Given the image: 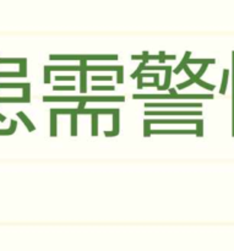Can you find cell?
<instances>
[{"label":"cell","instance_id":"6da1fadb","mask_svg":"<svg viewBox=\"0 0 234 251\" xmlns=\"http://www.w3.org/2000/svg\"><path fill=\"white\" fill-rule=\"evenodd\" d=\"M146 108H167V107H190V108H200L203 107L201 103H146Z\"/></svg>","mask_w":234,"mask_h":251},{"label":"cell","instance_id":"7a4b0ae2","mask_svg":"<svg viewBox=\"0 0 234 251\" xmlns=\"http://www.w3.org/2000/svg\"><path fill=\"white\" fill-rule=\"evenodd\" d=\"M172 100H213V95H178L176 88L169 90Z\"/></svg>","mask_w":234,"mask_h":251},{"label":"cell","instance_id":"3957f363","mask_svg":"<svg viewBox=\"0 0 234 251\" xmlns=\"http://www.w3.org/2000/svg\"><path fill=\"white\" fill-rule=\"evenodd\" d=\"M123 96H113V97H95V96H83V102H124Z\"/></svg>","mask_w":234,"mask_h":251},{"label":"cell","instance_id":"277c9868","mask_svg":"<svg viewBox=\"0 0 234 251\" xmlns=\"http://www.w3.org/2000/svg\"><path fill=\"white\" fill-rule=\"evenodd\" d=\"M150 135H196V130H151Z\"/></svg>","mask_w":234,"mask_h":251},{"label":"cell","instance_id":"5b68a950","mask_svg":"<svg viewBox=\"0 0 234 251\" xmlns=\"http://www.w3.org/2000/svg\"><path fill=\"white\" fill-rule=\"evenodd\" d=\"M150 124H196L198 120L194 119H156L147 120Z\"/></svg>","mask_w":234,"mask_h":251},{"label":"cell","instance_id":"8992f818","mask_svg":"<svg viewBox=\"0 0 234 251\" xmlns=\"http://www.w3.org/2000/svg\"><path fill=\"white\" fill-rule=\"evenodd\" d=\"M43 102H83V96L78 97H54V96H44Z\"/></svg>","mask_w":234,"mask_h":251},{"label":"cell","instance_id":"52a82bcc","mask_svg":"<svg viewBox=\"0 0 234 251\" xmlns=\"http://www.w3.org/2000/svg\"><path fill=\"white\" fill-rule=\"evenodd\" d=\"M200 110H193V112H145V115H201Z\"/></svg>","mask_w":234,"mask_h":251},{"label":"cell","instance_id":"ba28073f","mask_svg":"<svg viewBox=\"0 0 234 251\" xmlns=\"http://www.w3.org/2000/svg\"><path fill=\"white\" fill-rule=\"evenodd\" d=\"M119 113V109H78V114H115Z\"/></svg>","mask_w":234,"mask_h":251},{"label":"cell","instance_id":"9c48e42d","mask_svg":"<svg viewBox=\"0 0 234 251\" xmlns=\"http://www.w3.org/2000/svg\"><path fill=\"white\" fill-rule=\"evenodd\" d=\"M119 55L117 54H104V55H101V54H96V55H83V60H118Z\"/></svg>","mask_w":234,"mask_h":251},{"label":"cell","instance_id":"30bf717a","mask_svg":"<svg viewBox=\"0 0 234 251\" xmlns=\"http://www.w3.org/2000/svg\"><path fill=\"white\" fill-rule=\"evenodd\" d=\"M119 135V113L113 114V131H104V136L113 137Z\"/></svg>","mask_w":234,"mask_h":251},{"label":"cell","instance_id":"8fae6325","mask_svg":"<svg viewBox=\"0 0 234 251\" xmlns=\"http://www.w3.org/2000/svg\"><path fill=\"white\" fill-rule=\"evenodd\" d=\"M134 100H172V96L169 95H134Z\"/></svg>","mask_w":234,"mask_h":251},{"label":"cell","instance_id":"7c38bea8","mask_svg":"<svg viewBox=\"0 0 234 251\" xmlns=\"http://www.w3.org/2000/svg\"><path fill=\"white\" fill-rule=\"evenodd\" d=\"M51 60H83V55H74V54H69V55H64V54H58V55H49Z\"/></svg>","mask_w":234,"mask_h":251},{"label":"cell","instance_id":"4fadbf2b","mask_svg":"<svg viewBox=\"0 0 234 251\" xmlns=\"http://www.w3.org/2000/svg\"><path fill=\"white\" fill-rule=\"evenodd\" d=\"M119 66H95V65H87L85 70L86 71H118Z\"/></svg>","mask_w":234,"mask_h":251},{"label":"cell","instance_id":"5bb4252c","mask_svg":"<svg viewBox=\"0 0 234 251\" xmlns=\"http://www.w3.org/2000/svg\"><path fill=\"white\" fill-rule=\"evenodd\" d=\"M171 75H172V66H168L166 70V78H164V83L162 86H158L157 90L158 91H166L169 88V85H171Z\"/></svg>","mask_w":234,"mask_h":251},{"label":"cell","instance_id":"9a60e30c","mask_svg":"<svg viewBox=\"0 0 234 251\" xmlns=\"http://www.w3.org/2000/svg\"><path fill=\"white\" fill-rule=\"evenodd\" d=\"M190 55H191V51H186L185 55H184V58H183V60H182L181 64H179V65L174 69V74H176V75H178V74L181 73L182 70H184V68L188 65V60L190 59Z\"/></svg>","mask_w":234,"mask_h":251},{"label":"cell","instance_id":"2e32d148","mask_svg":"<svg viewBox=\"0 0 234 251\" xmlns=\"http://www.w3.org/2000/svg\"><path fill=\"white\" fill-rule=\"evenodd\" d=\"M31 100H26L24 97H6L0 98V103H29Z\"/></svg>","mask_w":234,"mask_h":251},{"label":"cell","instance_id":"e0dca14e","mask_svg":"<svg viewBox=\"0 0 234 251\" xmlns=\"http://www.w3.org/2000/svg\"><path fill=\"white\" fill-rule=\"evenodd\" d=\"M17 117H19L20 119H21L22 122H24V124L26 125V127H27V130H28V131H34V130H36V127H34L33 124H32L31 122H29V119L26 117V115H25L24 112H19V113H17Z\"/></svg>","mask_w":234,"mask_h":251},{"label":"cell","instance_id":"ac0fdd59","mask_svg":"<svg viewBox=\"0 0 234 251\" xmlns=\"http://www.w3.org/2000/svg\"><path fill=\"white\" fill-rule=\"evenodd\" d=\"M28 82L25 83H6V82H0V88H22L24 90L25 87H28Z\"/></svg>","mask_w":234,"mask_h":251},{"label":"cell","instance_id":"d6986e66","mask_svg":"<svg viewBox=\"0 0 234 251\" xmlns=\"http://www.w3.org/2000/svg\"><path fill=\"white\" fill-rule=\"evenodd\" d=\"M228 76H230V71H228L227 69H225V70H223V78H222V83H221V90H220L221 95H225L226 90H227L228 78H230Z\"/></svg>","mask_w":234,"mask_h":251},{"label":"cell","instance_id":"ffe728a7","mask_svg":"<svg viewBox=\"0 0 234 251\" xmlns=\"http://www.w3.org/2000/svg\"><path fill=\"white\" fill-rule=\"evenodd\" d=\"M78 114L71 115V136L78 135Z\"/></svg>","mask_w":234,"mask_h":251},{"label":"cell","instance_id":"44dd1931","mask_svg":"<svg viewBox=\"0 0 234 251\" xmlns=\"http://www.w3.org/2000/svg\"><path fill=\"white\" fill-rule=\"evenodd\" d=\"M51 136H56V114L51 112Z\"/></svg>","mask_w":234,"mask_h":251},{"label":"cell","instance_id":"7402d4cb","mask_svg":"<svg viewBox=\"0 0 234 251\" xmlns=\"http://www.w3.org/2000/svg\"><path fill=\"white\" fill-rule=\"evenodd\" d=\"M86 76H87V71L82 70L80 71V77H81V83H80V92L86 93Z\"/></svg>","mask_w":234,"mask_h":251},{"label":"cell","instance_id":"603a6c76","mask_svg":"<svg viewBox=\"0 0 234 251\" xmlns=\"http://www.w3.org/2000/svg\"><path fill=\"white\" fill-rule=\"evenodd\" d=\"M189 64H215V59H189Z\"/></svg>","mask_w":234,"mask_h":251},{"label":"cell","instance_id":"cb8c5ba5","mask_svg":"<svg viewBox=\"0 0 234 251\" xmlns=\"http://www.w3.org/2000/svg\"><path fill=\"white\" fill-rule=\"evenodd\" d=\"M51 112L54 114H78V109H52Z\"/></svg>","mask_w":234,"mask_h":251},{"label":"cell","instance_id":"d4e9b609","mask_svg":"<svg viewBox=\"0 0 234 251\" xmlns=\"http://www.w3.org/2000/svg\"><path fill=\"white\" fill-rule=\"evenodd\" d=\"M98 135V115H92V136H97Z\"/></svg>","mask_w":234,"mask_h":251},{"label":"cell","instance_id":"484cf974","mask_svg":"<svg viewBox=\"0 0 234 251\" xmlns=\"http://www.w3.org/2000/svg\"><path fill=\"white\" fill-rule=\"evenodd\" d=\"M24 59H20V58H0V64H21Z\"/></svg>","mask_w":234,"mask_h":251},{"label":"cell","instance_id":"4316f807","mask_svg":"<svg viewBox=\"0 0 234 251\" xmlns=\"http://www.w3.org/2000/svg\"><path fill=\"white\" fill-rule=\"evenodd\" d=\"M167 68H168V66H164V65H161V66H147V65H145L144 66V70L146 71H161V70H164L166 71L167 70Z\"/></svg>","mask_w":234,"mask_h":251},{"label":"cell","instance_id":"83f0119b","mask_svg":"<svg viewBox=\"0 0 234 251\" xmlns=\"http://www.w3.org/2000/svg\"><path fill=\"white\" fill-rule=\"evenodd\" d=\"M208 64H203V65H201V69H200V70H199V73L196 74L195 77H194L193 80H194V81L200 80V77L204 75V74H205V71L208 70Z\"/></svg>","mask_w":234,"mask_h":251},{"label":"cell","instance_id":"f1b7e54d","mask_svg":"<svg viewBox=\"0 0 234 251\" xmlns=\"http://www.w3.org/2000/svg\"><path fill=\"white\" fill-rule=\"evenodd\" d=\"M0 77H24L20 71L17 73H0Z\"/></svg>","mask_w":234,"mask_h":251},{"label":"cell","instance_id":"f546056e","mask_svg":"<svg viewBox=\"0 0 234 251\" xmlns=\"http://www.w3.org/2000/svg\"><path fill=\"white\" fill-rule=\"evenodd\" d=\"M195 83H198L199 86H201V87L206 88V90H208V91L215 90V86L210 85V83H208V82H204V81H201V80H196Z\"/></svg>","mask_w":234,"mask_h":251},{"label":"cell","instance_id":"4dcf8cb0","mask_svg":"<svg viewBox=\"0 0 234 251\" xmlns=\"http://www.w3.org/2000/svg\"><path fill=\"white\" fill-rule=\"evenodd\" d=\"M92 91H114V86H92Z\"/></svg>","mask_w":234,"mask_h":251},{"label":"cell","instance_id":"1f68e13d","mask_svg":"<svg viewBox=\"0 0 234 251\" xmlns=\"http://www.w3.org/2000/svg\"><path fill=\"white\" fill-rule=\"evenodd\" d=\"M196 124H198V129H196V136H199V137H203L204 136V132H203V130H204V120H198V123H196Z\"/></svg>","mask_w":234,"mask_h":251},{"label":"cell","instance_id":"d6a6232c","mask_svg":"<svg viewBox=\"0 0 234 251\" xmlns=\"http://www.w3.org/2000/svg\"><path fill=\"white\" fill-rule=\"evenodd\" d=\"M51 82V69L49 66H44V83L48 85Z\"/></svg>","mask_w":234,"mask_h":251},{"label":"cell","instance_id":"836d02e7","mask_svg":"<svg viewBox=\"0 0 234 251\" xmlns=\"http://www.w3.org/2000/svg\"><path fill=\"white\" fill-rule=\"evenodd\" d=\"M20 73L22 74V76H24V77H26L27 76V60L26 59H24V60H22V63L20 64Z\"/></svg>","mask_w":234,"mask_h":251},{"label":"cell","instance_id":"e575fe53","mask_svg":"<svg viewBox=\"0 0 234 251\" xmlns=\"http://www.w3.org/2000/svg\"><path fill=\"white\" fill-rule=\"evenodd\" d=\"M150 125H151V124L147 122V119L144 120V136L145 137L151 136V135H150V131H151V126H150Z\"/></svg>","mask_w":234,"mask_h":251},{"label":"cell","instance_id":"d590c367","mask_svg":"<svg viewBox=\"0 0 234 251\" xmlns=\"http://www.w3.org/2000/svg\"><path fill=\"white\" fill-rule=\"evenodd\" d=\"M54 91H75V86H54Z\"/></svg>","mask_w":234,"mask_h":251},{"label":"cell","instance_id":"8d00e7d4","mask_svg":"<svg viewBox=\"0 0 234 251\" xmlns=\"http://www.w3.org/2000/svg\"><path fill=\"white\" fill-rule=\"evenodd\" d=\"M145 65H146V64H145L144 61H141V64H140L139 68H137L136 70H135V73L131 75V78H136L137 76H139L140 74H141L142 71H144V66H145Z\"/></svg>","mask_w":234,"mask_h":251},{"label":"cell","instance_id":"74e56055","mask_svg":"<svg viewBox=\"0 0 234 251\" xmlns=\"http://www.w3.org/2000/svg\"><path fill=\"white\" fill-rule=\"evenodd\" d=\"M193 83H195V81L188 80V81H185V82H183V83H179V85L177 86V88H178V90H184V88L188 87V86H190V85H193Z\"/></svg>","mask_w":234,"mask_h":251},{"label":"cell","instance_id":"f35d334b","mask_svg":"<svg viewBox=\"0 0 234 251\" xmlns=\"http://www.w3.org/2000/svg\"><path fill=\"white\" fill-rule=\"evenodd\" d=\"M123 71H124V68L123 66H119V69H118V77H117V82L118 83H123L124 82V78H123Z\"/></svg>","mask_w":234,"mask_h":251},{"label":"cell","instance_id":"ab89813d","mask_svg":"<svg viewBox=\"0 0 234 251\" xmlns=\"http://www.w3.org/2000/svg\"><path fill=\"white\" fill-rule=\"evenodd\" d=\"M112 76H92V81H110Z\"/></svg>","mask_w":234,"mask_h":251},{"label":"cell","instance_id":"60d3db41","mask_svg":"<svg viewBox=\"0 0 234 251\" xmlns=\"http://www.w3.org/2000/svg\"><path fill=\"white\" fill-rule=\"evenodd\" d=\"M56 81H75V76H56Z\"/></svg>","mask_w":234,"mask_h":251},{"label":"cell","instance_id":"b9f144b4","mask_svg":"<svg viewBox=\"0 0 234 251\" xmlns=\"http://www.w3.org/2000/svg\"><path fill=\"white\" fill-rule=\"evenodd\" d=\"M232 55H233V63H232L233 65V132L232 135L234 137V51L232 53Z\"/></svg>","mask_w":234,"mask_h":251},{"label":"cell","instance_id":"7bdbcfd3","mask_svg":"<svg viewBox=\"0 0 234 251\" xmlns=\"http://www.w3.org/2000/svg\"><path fill=\"white\" fill-rule=\"evenodd\" d=\"M140 76H141V77L142 78H144V77H156V76H159L158 75V74H157V73H154V74H151V73H144V74H140Z\"/></svg>","mask_w":234,"mask_h":251},{"label":"cell","instance_id":"ee69618b","mask_svg":"<svg viewBox=\"0 0 234 251\" xmlns=\"http://www.w3.org/2000/svg\"><path fill=\"white\" fill-rule=\"evenodd\" d=\"M29 87H31V86L24 88V95H22V97L26 98V100H31V98H29V95H31V93H29Z\"/></svg>","mask_w":234,"mask_h":251},{"label":"cell","instance_id":"f6af8a7d","mask_svg":"<svg viewBox=\"0 0 234 251\" xmlns=\"http://www.w3.org/2000/svg\"><path fill=\"white\" fill-rule=\"evenodd\" d=\"M184 70H185V73L188 74V76H189V77H190V80H193V78L195 77V75H194V74H193V71H191L190 69H189V65H186L185 68H184Z\"/></svg>","mask_w":234,"mask_h":251},{"label":"cell","instance_id":"bcb514c9","mask_svg":"<svg viewBox=\"0 0 234 251\" xmlns=\"http://www.w3.org/2000/svg\"><path fill=\"white\" fill-rule=\"evenodd\" d=\"M12 134H14V132H12L10 129L0 130V136H9V135H12Z\"/></svg>","mask_w":234,"mask_h":251},{"label":"cell","instance_id":"7dc6e473","mask_svg":"<svg viewBox=\"0 0 234 251\" xmlns=\"http://www.w3.org/2000/svg\"><path fill=\"white\" fill-rule=\"evenodd\" d=\"M159 63L161 64H163V63H166V53H164V51H161V53H159Z\"/></svg>","mask_w":234,"mask_h":251},{"label":"cell","instance_id":"c3c4849f","mask_svg":"<svg viewBox=\"0 0 234 251\" xmlns=\"http://www.w3.org/2000/svg\"><path fill=\"white\" fill-rule=\"evenodd\" d=\"M137 88H144V87H142V77H141V76H137Z\"/></svg>","mask_w":234,"mask_h":251},{"label":"cell","instance_id":"681fc988","mask_svg":"<svg viewBox=\"0 0 234 251\" xmlns=\"http://www.w3.org/2000/svg\"><path fill=\"white\" fill-rule=\"evenodd\" d=\"M85 104H86V102H80V103H78V110H81V109H85Z\"/></svg>","mask_w":234,"mask_h":251},{"label":"cell","instance_id":"f907efd6","mask_svg":"<svg viewBox=\"0 0 234 251\" xmlns=\"http://www.w3.org/2000/svg\"><path fill=\"white\" fill-rule=\"evenodd\" d=\"M5 120H6V117H4V115L2 114H0V122H5Z\"/></svg>","mask_w":234,"mask_h":251}]
</instances>
